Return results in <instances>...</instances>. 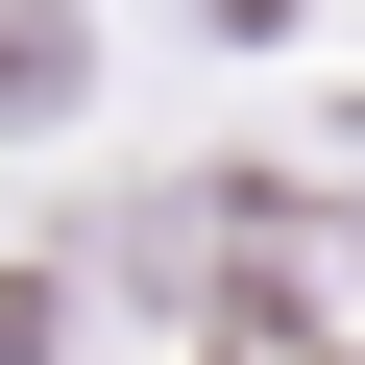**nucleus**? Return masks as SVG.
Instances as JSON below:
<instances>
[{
  "label": "nucleus",
  "instance_id": "1",
  "mask_svg": "<svg viewBox=\"0 0 365 365\" xmlns=\"http://www.w3.org/2000/svg\"><path fill=\"white\" fill-rule=\"evenodd\" d=\"M73 98V0H0V122H49Z\"/></svg>",
  "mask_w": 365,
  "mask_h": 365
}]
</instances>
